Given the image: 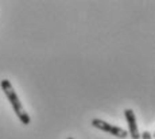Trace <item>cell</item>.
Returning <instances> with one entry per match:
<instances>
[{"label":"cell","instance_id":"obj_4","mask_svg":"<svg viewBox=\"0 0 155 139\" xmlns=\"http://www.w3.org/2000/svg\"><path fill=\"white\" fill-rule=\"evenodd\" d=\"M142 139H153V135H151L150 131H143V134H140Z\"/></svg>","mask_w":155,"mask_h":139},{"label":"cell","instance_id":"obj_1","mask_svg":"<svg viewBox=\"0 0 155 139\" xmlns=\"http://www.w3.org/2000/svg\"><path fill=\"white\" fill-rule=\"evenodd\" d=\"M0 87H2L4 94L7 96V99H8V101H10L11 107L14 108V112L16 114L18 119L25 124V126H27V124L31 123V117H30V115L25 111V108H23V105H22V101L19 100V97H18L16 92H15L12 84L10 82V80H2Z\"/></svg>","mask_w":155,"mask_h":139},{"label":"cell","instance_id":"obj_5","mask_svg":"<svg viewBox=\"0 0 155 139\" xmlns=\"http://www.w3.org/2000/svg\"><path fill=\"white\" fill-rule=\"evenodd\" d=\"M68 139H74V138H73V137H69V138H68Z\"/></svg>","mask_w":155,"mask_h":139},{"label":"cell","instance_id":"obj_2","mask_svg":"<svg viewBox=\"0 0 155 139\" xmlns=\"http://www.w3.org/2000/svg\"><path fill=\"white\" fill-rule=\"evenodd\" d=\"M92 126L96 127L100 131H104V132H107V134L113 135V137H117L121 139L128 137V132L126 130L120 128V127H117V126H113V124L108 123V122H104V120H101V119H97V117L92 119Z\"/></svg>","mask_w":155,"mask_h":139},{"label":"cell","instance_id":"obj_3","mask_svg":"<svg viewBox=\"0 0 155 139\" xmlns=\"http://www.w3.org/2000/svg\"><path fill=\"white\" fill-rule=\"evenodd\" d=\"M124 116H126L127 124H128V135H130L132 139H140V132H139V127L138 123H136V116L135 112L131 108H127L124 111Z\"/></svg>","mask_w":155,"mask_h":139}]
</instances>
